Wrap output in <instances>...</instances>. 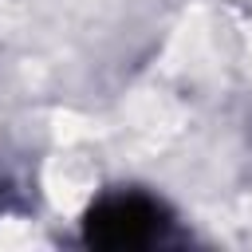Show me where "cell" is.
I'll return each instance as SVG.
<instances>
[{"label": "cell", "instance_id": "6da1fadb", "mask_svg": "<svg viewBox=\"0 0 252 252\" xmlns=\"http://www.w3.org/2000/svg\"><path fill=\"white\" fill-rule=\"evenodd\" d=\"M79 228L91 248H110V252L154 248V244H165L173 228V213L158 193L138 185H118V189H102L87 205Z\"/></svg>", "mask_w": 252, "mask_h": 252}]
</instances>
